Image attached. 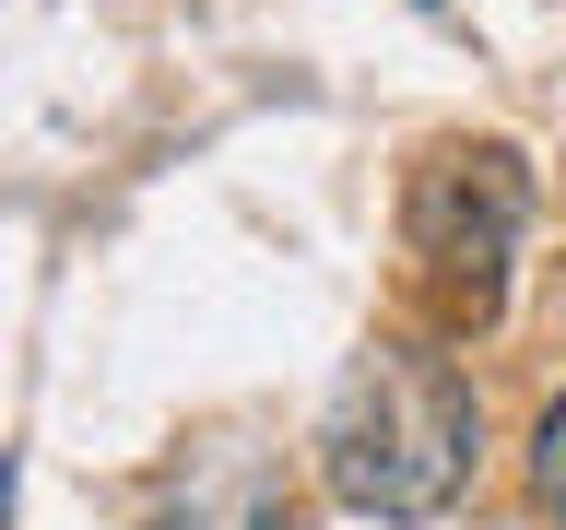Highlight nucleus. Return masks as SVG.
I'll return each instance as SVG.
<instances>
[{
	"instance_id": "2",
	"label": "nucleus",
	"mask_w": 566,
	"mask_h": 530,
	"mask_svg": "<svg viewBox=\"0 0 566 530\" xmlns=\"http://www.w3.org/2000/svg\"><path fill=\"white\" fill-rule=\"evenodd\" d=\"M166 530H283V495L248 471V459H212L201 484L166 507Z\"/></svg>"
},
{
	"instance_id": "1",
	"label": "nucleus",
	"mask_w": 566,
	"mask_h": 530,
	"mask_svg": "<svg viewBox=\"0 0 566 530\" xmlns=\"http://www.w3.org/2000/svg\"><path fill=\"white\" fill-rule=\"evenodd\" d=\"M472 459H484V413L449 353L378 342L343 365L331 424H318V471L354 519H449L472 495Z\"/></svg>"
},
{
	"instance_id": "4",
	"label": "nucleus",
	"mask_w": 566,
	"mask_h": 530,
	"mask_svg": "<svg viewBox=\"0 0 566 530\" xmlns=\"http://www.w3.org/2000/svg\"><path fill=\"white\" fill-rule=\"evenodd\" d=\"M0 519H12V471H0Z\"/></svg>"
},
{
	"instance_id": "3",
	"label": "nucleus",
	"mask_w": 566,
	"mask_h": 530,
	"mask_svg": "<svg viewBox=\"0 0 566 530\" xmlns=\"http://www.w3.org/2000/svg\"><path fill=\"white\" fill-rule=\"evenodd\" d=\"M531 484H543V507L566 519V401L543 413V436H531Z\"/></svg>"
}]
</instances>
